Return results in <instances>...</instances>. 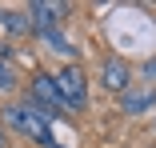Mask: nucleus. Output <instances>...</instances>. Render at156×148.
Here are the masks:
<instances>
[{
	"instance_id": "nucleus-9",
	"label": "nucleus",
	"mask_w": 156,
	"mask_h": 148,
	"mask_svg": "<svg viewBox=\"0 0 156 148\" xmlns=\"http://www.w3.org/2000/svg\"><path fill=\"white\" fill-rule=\"evenodd\" d=\"M132 72H136L140 80H148L144 88H156V56H144V60H140V64H136Z\"/></svg>"
},
{
	"instance_id": "nucleus-10",
	"label": "nucleus",
	"mask_w": 156,
	"mask_h": 148,
	"mask_svg": "<svg viewBox=\"0 0 156 148\" xmlns=\"http://www.w3.org/2000/svg\"><path fill=\"white\" fill-rule=\"evenodd\" d=\"M0 92H16V72L8 64H0Z\"/></svg>"
},
{
	"instance_id": "nucleus-3",
	"label": "nucleus",
	"mask_w": 156,
	"mask_h": 148,
	"mask_svg": "<svg viewBox=\"0 0 156 148\" xmlns=\"http://www.w3.org/2000/svg\"><path fill=\"white\" fill-rule=\"evenodd\" d=\"M28 100H32L36 108H44L48 116H72L64 96H60V88H56V76L52 72H36L32 84H28Z\"/></svg>"
},
{
	"instance_id": "nucleus-6",
	"label": "nucleus",
	"mask_w": 156,
	"mask_h": 148,
	"mask_svg": "<svg viewBox=\"0 0 156 148\" xmlns=\"http://www.w3.org/2000/svg\"><path fill=\"white\" fill-rule=\"evenodd\" d=\"M120 112L124 116H148V112H156V88H128V92L120 96Z\"/></svg>"
},
{
	"instance_id": "nucleus-2",
	"label": "nucleus",
	"mask_w": 156,
	"mask_h": 148,
	"mask_svg": "<svg viewBox=\"0 0 156 148\" xmlns=\"http://www.w3.org/2000/svg\"><path fill=\"white\" fill-rule=\"evenodd\" d=\"M56 88H60V96H64L68 112H84L88 108V72L80 64H64L56 72Z\"/></svg>"
},
{
	"instance_id": "nucleus-12",
	"label": "nucleus",
	"mask_w": 156,
	"mask_h": 148,
	"mask_svg": "<svg viewBox=\"0 0 156 148\" xmlns=\"http://www.w3.org/2000/svg\"><path fill=\"white\" fill-rule=\"evenodd\" d=\"M152 128H156V112H152Z\"/></svg>"
},
{
	"instance_id": "nucleus-7",
	"label": "nucleus",
	"mask_w": 156,
	"mask_h": 148,
	"mask_svg": "<svg viewBox=\"0 0 156 148\" xmlns=\"http://www.w3.org/2000/svg\"><path fill=\"white\" fill-rule=\"evenodd\" d=\"M36 36L48 44V52H60V56H68V60L76 64V52H80V48H76V44H72L64 32H60V28H44V32H36Z\"/></svg>"
},
{
	"instance_id": "nucleus-4",
	"label": "nucleus",
	"mask_w": 156,
	"mask_h": 148,
	"mask_svg": "<svg viewBox=\"0 0 156 148\" xmlns=\"http://www.w3.org/2000/svg\"><path fill=\"white\" fill-rule=\"evenodd\" d=\"M132 80H136V72H132V64L124 60L120 52H112V56H104V60H100V84L108 88V92L124 96V92L132 88Z\"/></svg>"
},
{
	"instance_id": "nucleus-11",
	"label": "nucleus",
	"mask_w": 156,
	"mask_h": 148,
	"mask_svg": "<svg viewBox=\"0 0 156 148\" xmlns=\"http://www.w3.org/2000/svg\"><path fill=\"white\" fill-rule=\"evenodd\" d=\"M0 148H8V136H4V128H0Z\"/></svg>"
},
{
	"instance_id": "nucleus-1",
	"label": "nucleus",
	"mask_w": 156,
	"mask_h": 148,
	"mask_svg": "<svg viewBox=\"0 0 156 148\" xmlns=\"http://www.w3.org/2000/svg\"><path fill=\"white\" fill-rule=\"evenodd\" d=\"M0 120H4V128H12L16 136L32 140V144H40V148H64V144H56L52 116H48L44 108H36L28 96H24V100H12V104H4V108H0Z\"/></svg>"
},
{
	"instance_id": "nucleus-5",
	"label": "nucleus",
	"mask_w": 156,
	"mask_h": 148,
	"mask_svg": "<svg viewBox=\"0 0 156 148\" xmlns=\"http://www.w3.org/2000/svg\"><path fill=\"white\" fill-rule=\"evenodd\" d=\"M28 20H32L36 32H44V28H60L68 16V4H52V0H32V4H24Z\"/></svg>"
},
{
	"instance_id": "nucleus-8",
	"label": "nucleus",
	"mask_w": 156,
	"mask_h": 148,
	"mask_svg": "<svg viewBox=\"0 0 156 148\" xmlns=\"http://www.w3.org/2000/svg\"><path fill=\"white\" fill-rule=\"evenodd\" d=\"M0 24H4L12 36H32V32H36V28H32V20H28V12H20V8L0 12Z\"/></svg>"
}]
</instances>
